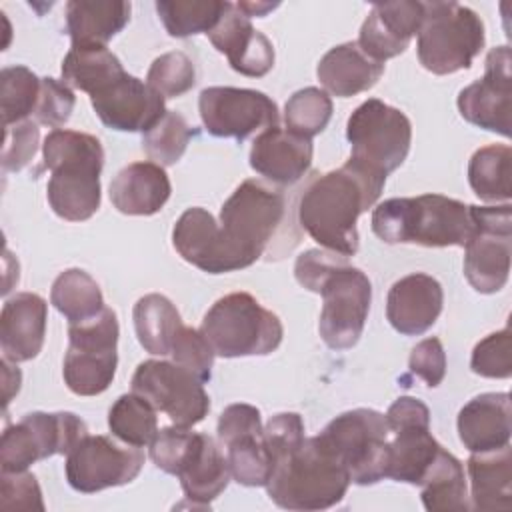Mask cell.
<instances>
[{
    "instance_id": "obj_1",
    "label": "cell",
    "mask_w": 512,
    "mask_h": 512,
    "mask_svg": "<svg viewBox=\"0 0 512 512\" xmlns=\"http://www.w3.org/2000/svg\"><path fill=\"white\" fill-rule=\"evenodd\" d=\"M386 176L354 160L338 170L314 174L298 200V224L322 248L342 256L358 252L356 222L380 198Z\"/></svg>"
},
{
    "instance_id": "obj_2",
    "label": "cell",
    "mask_w": 512,
    "mask_h": 512,
    "mask_svg": "<svg viewBox=\"0 0 512 512\" xmlns=\"http://www.w3.org/2000/svg\"><path fill=\"white\" fill-rule=\"evenodd\" d=\"M294 276L300 286L322 296L318 330L326 346L352 348L364 330L372 284L368 276L332 250H306L296 258Z\"/></svg>"
},
{
    "instance_id": "obj_3",
    "label": "cell",
    "mask_w": 512,
    "mask_h": 512,
    "mask_svg": "<svg viewBox=\"0 0 512 512\" xmlns=\"http://www.w3.org/2000/svg\"><path fill=\"white\" fill-rule=\"evenodd\" d=\"M44 164L52 172L46 188L48 204L68 222H84L100 208V172L104 148L92 134L52 130L42 144Z\"/></svg>"
},
{
    "instance_id": "obj_4",
    "label": "cell",
    "mask_w": 512,
    "mask_h": 512,
    "mask_svg": "<svg viewBox=\"0 0 512 512\" xmlns=\"http://www.w3.org/2000/svg\"><path fill=\"white\" fill-rule=\"evenodd\" d=\"M370 224L386 244H418L426 248H464L476 232L470 204L442 194L384 200L374 208Z\"/></svg>"
},
{
    "instance_id": "obj_5",
    "label": "cell",
    "mask_w": 512,
    "mask_h": 512,
    "mask_svg": "<svg viewBox=\"0 0 512 512\" xmlns=\"http://www.w3.org/2000/svg\"><path fill=\"white\" fill-rule=\"evenodd\" d=\"M220 226L256 260L280 258L300 238L284 194L252 178L244 180L222 204Z\"/></svg>"
},
{
    "instance_id": "obj_6",
    "label": "cell",
    "mask_w": 512,
    "mask_h": 512,
    "mask_svg": "<svg viewBox=\"0 0 512 512\" xmlns=\"http://www.w3.org/2000/svg\"><path fill=\"white\" fill-rule=\"evenodd\" d=\"M350 486L346 466L316 436L274 462L268 496L286 510H324L338 504Z\"/></svg>"
},
{
    "instance_id": "obj_7",
    "label": "cell",
    "mask_w": 512,
    "mask_h": 512,
    "mask_svg": "<svg viewBox=\"0 0 512 512\" xmlns=\"http://www.w3.org/2000/svg\"><path fill=\"white\" fill-rule=\"evenodd\" d=\"M200 330L222 358L266 356L284 336L280 318L248 292H232L216 300L204 314Z\"/></svg>"
},
{
    "instance_id": "obj_8",
    "label": "cell",
    "mask_w": 512,
    "mask_h": 512,
    "mask_svg": "<svg viewBox=\"0 0 512 512\" xmlns=\"http://www.w3.org/2000/svg\"><path fill=\"white\" fill-rule=\"evenodd\" d=\"M416 36L420 64L438 76L470 68L486 40L480 16L458 2H424Z\"/></svg>"
},
{
    "instance_id": "obj_9",
    "label": "cell",
    "mask_w": 512,
    "mask_h": 512,
    "mask_svg": "<svg viewBox=\"0 0 512 512\" xmlns=\"http://www.w3.org/2000/svg\"><path fill=\"white\" fill-rule=\"evenodd\" d=\"M348 470L350 482L358 486L376 484L386 478L390 428L386 416L372 408H354L336 416L316 436Z\"/></svg>"
},
{
    "instance_id": "obj_10",
    "label": "cell",
    "mask_w": 512,
    "mask_h": 512,
    "mask_svg": "<svg viewBox=\"0 0 512 512\" xmlns=\"http://www.w3.org/2000/svg\"><path fill=\"white\" fill-rule=\"evenodd\" d=\"M346 138L350 142V160L388 176L408 156L412 124L402 110L378 98H368L350 114Z\"/></svg>"
},
{
    "instance_id": "obj_11",
    "label": "cell",
    "mask_w": 512,
    "mask_h": 512,
    "mask_svg": "<svg viewBox=\"0 0 512 512\" xmlns=\"http://www.w3.org/2000/svg\"><path fill=\"white\" fill-rule=\"evenodd\" d=\"M118 320L114 310L104 308L98 316L70 324L68 350L62 376L70 392L78 396L102 394L114 380L118 366Z\"/></svg>"
},
{
    "instance_id": "obj_12",
    "label": "cell",
    "mask_w": 512,
    "mask_h": 512,
    "mask_svg": "<svg viewBox=\"0 0 512 512\" xmlns=\"http://www.w3.org/2000/svg\"><path fill=\"white\" fill-rule=\"evenodd\" d=\"M86 434V422L72 412H28L2 432V472H24L38 460L68 454Z\"/></svg>"
},
{
    "instance_id": "obj_13",
    "label": "cell",
    "mask_w": 512,
    "mask_h": 512,
    "mask_svg": "<svg viewBox=\"0 0 512 512\" xmlns=\"http://www.w3.org/2000/svg\"><path fill=\"white\" fill-rule=\"evenodd\" d=\"M510 204H470L476 224L474 236L464 246V276L480 294L500 292L510 276L512 214Z\"/></svg>"
},
{
    "instance_id": "obj_14",
    "label": "cell",
    "mask_w": 512,
    "mask_h": 512,
    "mask_svg": "<svg viewBox=\"0 0 512 512\" xmlns=\"http://www.w3.org/2000/svg\"><path fill=\"white\" fill-rule=\"evenodd\" d=\"M132 392L164 412L174 426L192 428L210 410L204 382L184 366L168 360H146L132 376Z\"/></svg>"
},
{
    "instance_id": "obj_15",
    "label": "cell",
    "mask_w": 512,
    "mask_h": 512,
    "mask_svg": "<svg viewBox=\"0 0 512 512\" xmlns=\"http://www.w3.org/2000/svg\"><path fill=\"white\" fill-rule=\"evenodd\" d=\"M144 466V452L138 446L116 442L104 434H86L66 454V480L82 494L132 482Z\"/></svg>"
},
{
    "instance_id": "obj_16",
    "label": "cell",
    "mask_w": 512,
    "mask_h": 512,
    "mask_svg": "<svg viewBox=\"0 0 512 512\" xmlns=\"http://www.w3.org/2000/svg\"><path fill=\"white\" fill-rule=\"evenodd\" d=\"M198 110L204 128L216 138L246 140L258 130L278 126L276 102L260 90L210 86L200 92Z\"/></svg>"
},
{
    "instance_id": "obj_17",
    "label": "cell",
    "mask_w": 512,
    "mask_h": 512,
    "mask_svg": "<svg viewBox=\"0 0 512 512\" xmlns=\"http://www.w3.org/2000/svg\"><path fill=\"white\" fill-rule=\"evenodd\" d=\"M172 244L188 264L208 274H226L256 262V258L230 240L214 216L200 206L188 208L176 220Z\"/></svg>"
},
{
    "instance_id": "obj_18",
    "label": "cell",
    "mask_w": 512,
    "mask_h": 512,
    "mask_svg": "<svg viewBox=\"0 0 512 512\" xmlns=\"http://www.w3.org/2000/svg\"><path fill=\"white\" fill-rule=\"evenodd\" d=\"M510 48L496 46L484 62V76L458 94L460 116L484 130L510 138L512 134V74Z\"/></svg>"
},
{
    "instance_id": "obj_19",
    "label": "cell",
    "mask_w": 512,
    "mask_h": 512,
    "mask_svg": "<svg viewBox=\"0 0 512 512\" xmlns=\"http://www.w3.org/2000/svg\"><path fill=\"white\" fill-rule=\"evenodd\" d=\"M90 102L102 124L118 132L144 134L166 114L164 96L128 72L90 96Z\"/></svg>"
},
{
    "instance_id": "obj_20",
    "label": "cell",
    "mask_w": 512,
    "mask_h": 512,
    "mask_svg": "<svg viewBox=\"0 0 512 512\" xmlns=\"http://www.w3.org/2000/svg\"><path fill=\"white\" fill-rule=\"evenodd\" d=\"M422 18L424 2L400 0L374 4L356 42L370 58L386 62L408 48L412 36L420 30Z\"/></svg>"
},
{
    "instance_id": "obj_21",
    "label": "cell",
    "mask_w": 512,
    "mask_h": 512,
    "mask_svg": "<svg viewBox=\"0 0 512 512\" xmlns=\"http://www.w3.org/2000/svg\"><path fill=\"white\" fill-rule=\"evenodd\" d=\"M208 38L218 52L226 54L230 66L244 76L262 78L274 66L272 42L232 2L208 32Z\"/></svg>"
},
{
    "instance_id": "obj_22",
    "label": "cell",
    "mask_w": 512,
    "mask_h": 512,
    "mask_svg": "<svg viewBox=\"0 0 512 512\" xmlns=\"http://www.w3.org/2000/svg\"><path fill=\"white\" fill-rule=\"evenodd\" d=\"M444 292L436 278L424 272L408 274L392 284L386 298V318L404 336H420L442 312Z\"/></svg>"
},
{
    "instance_id": "obj_23",
    "label": "cell",
    "mask_w": 512,
    "mask_h": 512,
    "mask_svg": "<svg viewBox=\"0 0 512 512\" xmlns=\"http://www.w3.org/2000/svg\"><path fill=\"white\" fill-rule=\"evenodd\" d=\"M48 304L34 292H18L0 312L2 358L18 364L38 356L46 336Z\"/></svg>"
},
{
    "instance_id": "obj_24",
    "label": "cell",
    "mask_w": 512,
    "mask_h": 512,
    "mask_svg": "<svg viewBox=\"0 0 512 512\" xmlns=\"http://www.w3.org/2000/svg\"><path fill=\"white\" fill-rule=\"evenodd\" d=\"M312 140L272 126L256 136L250 148V166L266 180L288 186L298 182L312 164Z\"/></svg>"
},
{
    "instance_id": "obj_25",
    "label": "cell",
    "mask_w": 512,
    "mask_h": 512,
    "mask_svg": "<svg viewBox=\"0 0 512 512\" xmlns=\"http://www.w3.org/2000/svg\"><path fill=\"white\" fill-rule=\"evenodd\" d=\"M510 394L486 392L458 412V436L470 452H490L510 446Z\"/></svg>"
},
{
    "instance_id": "obj_26",
    "label": "cell",
    "mask_w": 512,
    "mask_h": 512,
    "mask_svg": "<svg viewBox=\"0 0 512 512\" xmlns=\"http://www.w3.org/2000/svg\"><path fill=\"white\" fill-rule=\"evenodd\" d=\"M172 192L168 174L156 162H132L110 184L114 208L128 216H152L162 210Z\"/></svg>"
},
{
    "instance_id": "obj_27",
    "label": "cell",
    "mask_w": 512,
    "mask_h": 512,
    "mask_svg": "<svg viewBox=\"0 0 512 512\" xmlns=\"http://www.w3.org/2000/svg\"><path fill=\"white\" fill-rule=\"evenodd\" d=\"M384 74V62L370 58L358 42L330 48L316 66L320 84L338 98H350L370 90Z\"/></svg>"
},
{
    "instance_id": "obj_28",
    "label": "cell",
    "mask_w": 512,
    "mask_h": 512,
    "mask_svg": "<svg viewBox=\"0 0 512 512\" xmlns=\"http://www.w3.org/2000/svg\"><path fill=\"white\" fill-rule=\"evenodd\" d=\"M132 6L124 0H70L66 30L72 46H106L130 22Z\"/></svg>"
},
{
    "instance_id": "obj_29",
    "label": "cell",
    "mask_w": 512,
    "mask_h": 512,
    "mask_svg": "<svg viewBox=\"0 0 512 512\" xmlns=\"http://www.w3.org/2000/svg\"><path fill=\"white\" fill-rule=\"evenodd\" d=\"M470 508L508 510L512 508V450L504 446L490 452H472L468 458Z\"/></svg>"
},
{
    "instance_id": "obj_30",
    "label": "cell",
    "mask_w": 512,
    "mask_h": 512,
    "mask_svg": "<svg viewBox=\"0 0 512 512\" xmlns=\"http://www.w3.org/2000/svg\"><path fill=\"white\" fill-rule=\"evenodd\" d=\"M184 496L194 504L206 508L214 498H218L230 478V464L228 458L218 448L216 440L208 434H200L198 446L182 472L178 474Z\"/></svg>"
},
{
    "instance_id": "obj_31",
    "label": "cell",
    "mask_w": 512,
    "mask_h": 512,
    "mask_svg": "<svg viewBox=\"0 0 512 512\" xmlns=\"http://www.w3.org/2000/svg\"><path fill=\"white\" fill-rule=\"evenodd\" d=\"M440 448L442 446L430 434V426L394 430V438L388 440L386 478L420 486Z\"/></svg>"
},
{
    "instance_id": "obj_32",
    "label": "cell",
    "mask_w": 512,
    "mask_h": 512,
    "mask_svg": "<svg viewBox=\"0 0 512 512\" xmlns=\"http://www.w3.org/2000/svg\"><path fill=\"white\" fill-rule=\"evenodd\" d=\"M422 504L430 512H466L470 496L462 462L440 448L436 460L422 480Z\"/></svg>"
},
{
    "instance_id": "obj_33",
    "label": "cell",
    "mask_w": 512,
    "mask_h": 512,
    "mask_svg": "<svg viewBox=\"0 0 512 512\" xmlns=\"http://www.w3.org/2000/svg\"><path fill=\"white\" fill-rule=\"evenodd\" d=\"M124 74L122 62L106 46H72L62 60V80L90 96Z\"/></svg>"
},
{
    "instance_id": "obj_34",
    "label": "cell",
    "mask_w": 512,
    "mask_h": 512,
    "mask_svg": "<svg viewBox=\"0 0 512 512\" xmlns=\"http://www.w3.org/2000/svg\"><path fill=\"white\" fill-rule=\"evenodd\" d=\"M134 328L140 346L154 354L166 356L172 350L176 332L182 328V318L176 306L162 294H146L134 304Z\"/></svg>"
},
{
    "instance_id": "obj_35",
    "label": "cell",
    "mask_w": 512,
    "mask_h": 512,
    "mask_svg": "<svg viewBox=\"0 0 512 512\" xmlns=\"http://www.w3.org/2000/svg\"><path fill=\"white\" fill-rule=\"evenodd\" d=\"M50 302L68 324L86 322L106 308L98 282L80 268H68L56 276Z\"/></svg>"
},
{
    "instance_id": "obj_36",
    "label": "cell",
    "mask_w": 512,
    "mask_h": 512,
    "mask_svg": "<svg viewBox=\"0 0 512 512\" xmlns=\"http://www.w3.org/2000/svg\"><path fill=\"white\" fill-rule=\"evenodd\" d=\"M512 150L506 144L478 148L468 162V182L484 202H508L512 196Z\"/></svg>"
},
{
    "instance_id": "obj_37",
    "label": "cell",
    "mask_w": 512,
    "mask_h": 512,
    "mask_svg": "<svg viewBox=\"0 0 512 512\" xmlns=\"http://www.w3.org/2000/svg\"><path fill=\"white\" fill-rule=\"evenodd\" d=\"M156 408L136 392L122 394L108 412V428L114 438L130 446H150L158 434Z\"/></svg>"
},
{
    "instance_id": "obj_38",
    "label": "cell",
    "mask_w": 512,
    "mask_h": 512,
    "mask_svg": "<svg viewBox=\"0 0 512 512\" xmlns=\"http://www.w3.org/2000/svg\"><path fill=\"white\" fill-rule=\"evenodd\" d=\"M228 6L226 0H158L156 12L170 36L188 38L208 34Z\"/></svg>"
},
{
    "instance_id": "obj_39",
    "label": "cell",
    "mask_w": 512,
    "mask_h": 512,
    "mask_svg": "<svg viewBox=\"0 0 512 512\" xmlns=\"http://www.w3.org/2000/svg\"><path fill=\"white\" fill-rule=\"evenodd\" d=\"M226 446L232 478L242 486H266L272 474V460L264 442V428L236 434Z\"/></svg>"
},
{
    "instance_id": "obj_40",
    "label": "cell",
    "mask_w": 512,
    "mask_h": 512,
    "mask_svg": "<svg viewBox=\"0 0 512 512\" xmlns=\"http://www.w3.org/2000/svg\"><path fill=\"white\" fill-rule=\"evenodd\" d=\"M40 82L32 70L26 66H8L0 72V108H2V124L10 126L22 120H28L34 114Z\"/></svg>"
},
{
    "instance_id": "obj_41",
    "label": "cell",
    "mask_w": 512,
    "mask_h": 512,
    "mask_svg": "<svg viewBox=\"0 0 512 512\" xmlns=\"http://www.w3.org/2000/svg\"><path fill=\"white\" fill-rule=\"evenodd\" d=\"M192 136L194 130L186 118L174 110H166V114L142 134V148L152 162L172 166L182 158Z\"/></svg>"
},
{
    "instance_id": "obj_42",
    "label": "cell",
    "mask_w": 512,
    "mask_h": 512,
    "mask_svg": "<svg viewBox=\"0 0 512 512\" xmlns=\"http://www.w3.org/2000/svg\"><path fill=\"white\" fill-rule=\"evenodd\" d=\"M332 118V100L330 96L316 88L306 86L294 92L284 106L286 128L298 136L310 138L320 134Z\"/></svg>"
},
{
    "instance_id": "obj_43",
    "label": "cell",
    "mask_w": 512,
    "mask_h": 512,
    "mask_svg": "<svg viewBox=\"0 0 512 512\" xmlns=\"http://www.w3.org/2000/svg\"><path fill=\"white\" fill-rule=\"evenodd\" d=\"M146 82L164 98L186 94L196 82L192 60L184 52H166L158 56L146 74Z\"/></svg>"
},
{
    "instance_id": "obj_44",
    "label": "cell",
    "mask_w": 512,
    "mask_h": 512,
    "mask_svg": "<svg viewBox=\"0 0 512 512\" xmlns=\"http://www.w3.org/2000/svg\"><path fill=\"white\" fill-rule=\"evenodd\" d=\"M200 440V432H192L190 428L182 426H170L158 430L150 444V458L152 462L168 472L178 476L190 456L194 454Z\"/></svg>"
},
{
    "instance_id": "obj_45",
    "label": "cell",
    "mask_w": 512,
    "mask_h": 512,
    "mask_svg": "<svg viewBox=\"0 0 512 512\" xmlns=\"http://www.w3.org/2000/svg\"><path fill=\"white\" fill-rule=\"evenodd\" d=\"M470 368L474 374L484 378L512 376V338L508 326L488 334L474 346Z\"/></svg>"
},
{
    "instance_id": "obj_46",
    "label": "cell",
    "mask_w": 512,
    "mask_h": 512,
    "mask_svg": "<svg viewBox=\"0 0 512 512\" xmlns=\"http://www.w3.org/2000/svg\"><path fill=\"white\" fill-rule=\"evenodd\" d=\"M172 358L176 364L184 366L192 374H196L202 382H208L212 376V366H214V350L202 330L184 326L176 332V338L172 342L170 350Z\"/></svg>"
},
{
    "instance_id": "obj_47",
    "label": "cell",
    "mask_w": 512,
    "mask_h": 512,
    "mask_svg": "<svg viewBox=\"0 0 512 512\" xmlns=\"http://www.w3.org/2000/svg\"><path fill=\"white\" fill-rule=\"evenodd\" d=\"M76 104V96L66 82L56 78H42L40 82V96L34 110L36 122L58 130L62 124L68 122Z\"/></svg>"
},
{
    "instance_id": "obj_48",
    "label": "cell",
    "mask_w": 512,
    "mask_h": 512,
    "mask_svg": "<svg viewBox=\"0 0 512 512\" xmlns=\"http://www.w3.org/2000/svg\"><path fill=\"white\" fill-rule=\"evenodd\" d=\"M40 140V130L36 122L22 120L10 126H4L2 142V168L6 172L22 170L36 154Z\"/></svg>"
},
{
    "instance_id": "obj_49",
    "label": "cell",
    "mask_w": 512,
    "mask_h": 512,
    "mask_svg": "<svg viewBox=\"0 0 512 512\" xmlns=\"http://www.w3.org/2000/svg\"><path fill=\"white\" fill-rule=\"evenodd\" d=\"M2 510H44L42 490L30 472H2L0 480Z\"/></svg>"
},
{
    "instance_id": "obj_50",
    "label": "cell",
    "mask_w": 512,
    "mask_h": 512,
    "mask_svg": "<svg viewBox=\"0 0 512 512\" xmlns=\"http://www.w3.org/2000/svg\"><path fill=\"white\" fill-rule=\"evenodd\" d=\"M306 440L302 416L296 412H280L268 420L264 426V442L272 460H276L298 448Z\"/></svg>"
},
{
    "instance_id": "obj_51",
    "label": "cell",
    "mask_w": 512,
    "mask_h": 512,
    "mask_svg": "<svg viewBox=\"0 0 512 512\" xmlns=\"http://www.w3.org/2000/svg\"><path fill=\"white\" fill-rule=\"evenodd\" d=\"M408 366L412 374L426 382V386L436 388L446 376V352L442 342L434 336L418 342L410 352Z\"/></svg>"
},
{
    "instance_id": "obj_52",
    "label": "cell",
    "mask_w": 512,
    "mask_h": 512,
    "mask_svg": "<svg viewBox=\"0 0 512 512\" xmlns=\"http://www.w3.org/2000/svg\"><path fill=\"white\" fill-rule=\"evenodd\" d=\"M390 432L406 426H430V410L428 406L412 396H400L396 402L390 404L388 412L384 414Z\"/></svg>"
},
{
    "instance_id": "obj_53",
    "label": "cell",
    "mask_w": 512,
    "mask_h": 512,
    "mask_svg": "<svg viewBox=\"0 0 512 512\" xmlns=\"http://www.w3.org/2000/svg\"><path fill=\"white\" fill-rule=\"evenodd\" d=\"M2 380H4V404L8 406V402L12 400L14 394H18L20 390V382H22V374L18 370V366L6 358H2Z\"/></svg>"
},
{
    "instance_id": "obj_54",
    "label": "cell",
    "mask_w": 512,
    "mask_h": 512,
    "mask_svg": "<svg viewBox=\"0 0 512 512\" xmlns=\"http://www.w3.org/2000/svg\"><path fill=\"white\" fill-rule=\"evenodd\" d=\"M280 4L278 2H238L236 4V8L246 16V18H250V16H266L270 10H274V8H278Z\"/></svg>"
}]
</instances>
